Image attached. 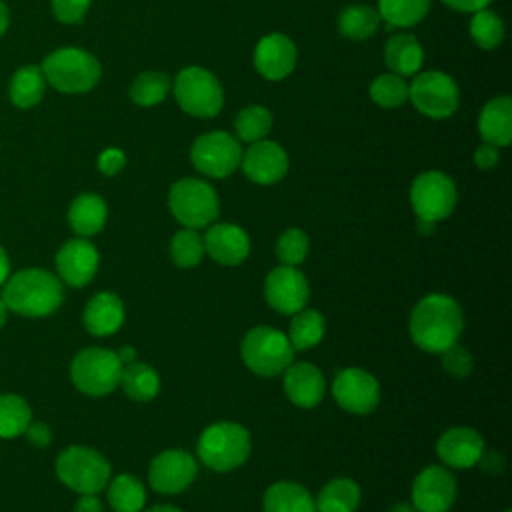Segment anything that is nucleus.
<instances>
[{"label":"nucleus","instance_id":"6","mask_svg":"<svg viewBox=\"0 0 512 512\" xmlns=\"http://www.w3.org/2000/svg\"><path fill=\"white\" fill-rule=\"evenodd\" d=\"M168 206L184 228H208L220 214L216 190L200 178H180L170 186Z\"/></svg>","mask_w":512,"mask_h":512},{"label":"nucleus","instance_id":"41","mask_svg":"<svg viewBox=\"0 0 512 512\" xmlns=\"http://www.w3.org/2000/svg\"><path fill=\"white\" fill-rule=\"evenodd\" d=\"M276 256L284 266H298L308 256V236L300 228L284 230L276 240Z\"/></svg>","mask_w":512,"mask_h":512},{"label":"nucleus","instance_id":"35","mask_svg":"<svg viewBox=\"0 0 512 512\" xmlns=\"http://www.w3.org/2000/svg\"><path fill=\"white\" fill-rule=\"evenodd\" d=\"M270 128H272V114L266 106H260V104L242 108L234 118L236 138L248 144L264 140Z\"/></svg>","mask_w":512,"mask_h":512},{"label":"nucleus","instance_id":"23","mask_svg":"<svg viewBox=\"0 0 512 512\" xmlns=\"http://www.w3.org/2000/svg\"><path fill=\"white\" fill-rule=\"evenodd\" d=\"M82 322L92 336H110L124 322V304L114 292H98L86 302Z\"/></svg>","mask_w":512,"mask_h":512},{"label":"nucleus","instance_id":"40","mask_svg":"<svg viewBox=\"0 0 512 512\" xmlns=\"http://www.w3.org/2000/svg\"><path fill=\"white\" fill-rule=\"evenodd\" d=\"M370 98L382 108H398L408 100V84L398 74H380L370 84Z\"/></svg>","mask_w":512,"mask_h":512},{"label":"nucleus","instance_id":"3","mask_svg":"<svg viewBox=\"0 0 512 512\" xmlns=\"http://www.w3.org/2000/svg\"><path fill=\"white\" fill-rule=\"evenodd\" d=\"M40 70L46 84L64 94L90 92L102 76L98 58L76 46L56 48L42 60Z\"/></svg>","mask_w":512,"mask_h":512},{"label":"nucleus","instance_id":"28","mask_svg":"<svg viewBox=\"0 0 512 512\" xmlns=\"http://www.w3.org/2000/svg\"><path fill=\"white\" fill-rule=\"evenodd\" d=\"M44 90H46V78L40 66L26 64L12 74L8 84V98L16 108L28 110V108H34L44 98Z\"/></svg>","mask_w":512,"mask_h":512},{"label":"nucleus","instance_id":"13","mask_svg":"<svg viewBox=\"0 0 512 512\" xmlns=\"http://www.w3.org/2000/svg\"><path fill=\"white\" fill-rule=\"evenodd\" d=\"M332 396L340 408L352 414H368L380 402L378 380L362 368H342L332 382Z\"/></svg>","mask_w":512,"mask_h":512},{"label":"nucleus","instance_id":"27","mask_svg":"<svg viewBox=\"0 0 512 512\" xmlns=\"http://www.w3.org/2000/svg\"><path fill=\"white\" fill-rule=\"evenodd\" d=\"M264 512H316L312 494L296 482L280 480L266 488L262 500Z\"/></svg>","mask_w":512,"mask_h":512},{"label":"nucleus","instance_id":"49","mask_svg":"<svg viewBox=\"0 0 512 512\" xmlns=\"http://www.w3.org/2000/svg\"><path fill=\"white\" fill-rule=\"evenodd\" d=\"M74 512H102V502L96 494H80Z\"/></svg>","mask_w":512,"mask_h":512},{"label":"nucleus","instance_id":"24","mask_svg":"<svg viewBox=\"0 0 512 512\" xmlns=\"http://www.w3.org/2000/svg\"><path fill=\"white\" fill-rule=\"evenodd\" d=\"M478 132L484 142L496 148L508 146L512 142V100L502 94L488 100L478 116Z\"/></svg>","mask_w":512,"mask_h":512},{"label":"nucleus","instance_id":"33","mask_svg":"<svg viewBox=\"0 0 512 512\" xmlns=\"http://www.w3.org/2000/svg\"><path fill=\"white\" fill-rule=\"evenodd\" d=\"M378 26H380L378 10L364 4L348 6L338 16V30L344 38H350V40H366L378 30Z\"/></svg>","mask_w":512,"mask_h":512},{"label":"nucleus","instance_id":"39","mask_svg":"<svg viewBox=\"0 0 512 512\" xmlns=\"http://www.w3.org/2000/svg\"><path fill=\"white\" fill-rule=\"evenodd\" d=\"M204 254V238L194 228H182L170 240L172 262L180 268H192L200 264Z\"/></svg>","mask_w":512,"mask_h":512},{"label":"nucleus","instance_id":"4","mask_svg":"<svg viewBox=\"0 0 512 512\" xmlns=\"http://www.w3.org/2000/svg\"><path fill=\"white\" fill-rule=\"evenodd\" d=\"M250 432L236 422H214L196 442L198 460L214 472H230L250 456Z\"/></svg>","mask_w":512,"mask_h":512},{"label":"nucleus","instance_id":"57","mask_svg":"<svg viewBox=\"0 0 512 512\" xmlns=\"http://www.w3.org/2000/svg\"><path fill=\"white\" fill-rule=\"evenodd\" d=\"M506 512H510V510H506Z\"/></svg>","mask_w":512,"mask_h":512},{"label":"nucleus","instance_id":"31","mask_svg":"<svg viewBox=\"0 0 512 512\" xmlns=\"http://www.w3.org/2000/svg\"><path fill=\"white\" fill-rule=\"evenodd\" d=\"M108 504L114 512H142L146 504L144 484L132 474H118L108 480Z\"/></svg>","mask_w":512,"mask_h":512},{"label":"nucleus","instance_id":"20","mask_svg":"<svg viewBox=\"0 0 512 512\" xmlns=\"http://www.w3.org/2000/svg\"><path fill=\"white\" fill-rule=\"evenodd\" d=\"M204 238V252L222 266H238L250 254L248 234L230 222L210 224Z\"/></svg>","mask_w":512,"mask_h":512},{"label":"nucleus","instance_id":"43","mask_svg":"<svg viewBox=\"0 0 512 512\" xmlns=\"http://www.w3.org/2000/svg\"><path fill=\"white\" fill-rule=\"evenodd\" d=\"M92 0H50L52 14L62 24H78L84 20Z\"/></svg>","mask_w":512,"mask_h":512},{"label":"nucleus","instance_id":"50","mask_svg":"<svg viewBox=\"0 0 512 512\" xmlns=\"http://www.w3.org/2000/svg\"><path fill=\"white\" fill-rule=\"evenodd\" d=\"M8 276H10V258L6 250L0 246V286L6 282Z\"/></svg>","mask_w":512,"mask_h":512},{"label":"nucleus","instance_id":"5","mask_svg":"<svg viewBox=\"0 0 512 512\" xmlns=\"http://www.w3.org/2000/svg\"><path fill=\"white\" fill-rule=\"evenodd\" d=\"M294 352L288 336L272 326L250 328L240 344L248 370L266 378L282 374L294 362Z\"/></svg>","mask_w":512,"mask_h":512},{"label":"nucleus","instance_id":"42","mask_svg":"<svg viewBox=\"0 0 512 512\" xmlns=\"http://www.w3.org/2000/svg\"><path fill=\"white\" fill-rule=\"evenodd\" d=\"M440 354H442V368H444L450 376H454V378H466V376H470V372H472V368H474V360H472L470 352H468L464 346H460V344L456 342V344H452L450 348H446V350L440 352Z\"/></svg>","mask_w":512,"mask_h":512},{"label":"nucleus","instance_id":"17","mask_svg":"<svg viewBox=\"0 0 512 512\" xmlns=\"http://www.w3.org/2000/svg\"><path fill=\"white\" fill-rule=\"evenodd\" d=\"M242 170L248 180L268 186L282 180L288 172V154L286 150L274 140H258L242 152Z\"/></svg>","mask_w":512,"mask_h":512},{"label":"nucleus","instance_id":"52","mask_svg":"<svg viewBox=\"0 0 512 512\" xmlns=\"http://www.w3.org/2000/svg\"><path fill=\"white\" fill-rule=\"evenodd\" d=\"M10 26V10L8 6L0 0V36H4V32L8 30Z\"/></svg>","mask_w":512,"mask_h":512},{"label":"nucleus","instance_id":"37","mask_svg":"<svg viewBox=\"0 0 512 512\" xmlns=\"http://www.w3.org/2000/svg\"><path fill=\"white\" fill-rule=\"evenodd\" d=\"M172 88V80L164 72H142L132 80L130 98L138 106L160 104Z\"/></svg>","mask_w":512,"mask_h":512},{"label":"nucleus","instance_id":"56","mask_svg":"<svg viewBox=\"0 0 512 512\" xmlns=\"http://www.w3.org/2000/svg\"><path fill=\"white\" fill-rule=\"evenodd\" d=\"M6 314H8V308H6V304H4L2 298H0V328H2V324L6 322Z\"/></svg>","mask_w":512,"mask_h":512},{"label":"nucleus","instance_id":"25","mask_svg":"<svg viewBox=\"0 0 512 512\" xmlns=\"http://www.w3.org/2000/svg\"><path fill=\"white\" fill-rule=\"evenodd\" d=\"M384 60H386V66L392 70V74H398L404 78L420 70L424 60V50L416 40V36L408 32H398L386 40Z\"/></svg>","mask_w":512,"mask_h":512},{"label":"nucleus","instance_id":"51","mask_svg":"<svg viewBox=\"0 0 512 512\" xmlns=\"http://www.w3.org/2000/svg\"><path fill=\"white\" fill-rule=\"evenodd\" d=\"M116 356H118V360L122 362V366H124V364H130V362L136 360V348L124 346V348H120V350L116 352Z\"/></svg>","mask_w":512,"mask_h":512},{"label":"nucleus","instance_id":"19","mask_svg":"<svg viewBox=\"0 0 512 512\" xmlns=\"http://www.w3.org/2000/svg\"><path fill=\"white\" fill-rule=\"evenodd\" d=\"M296 58L298 52L294 42L280 32L262 36L254 48V68L266 80L286 78L294 70Z\"/></svg>","mask_w":512,"mask_h":512},{"label":"nucleus","instance_id":"21","mask_svg":"<svg viewBox=\"0 0 512 512\" xmlns=\"http://www.w3.org/2000/svg\"><path fill=\"white\" fill-rule=\"evenodd\" d=\"M484 452L480 432L468 426H452L436 442L438 458L450 468H472Z\"/></svg>","mask_w":512,"mask_h":512},{"label":"nucleus","instance_id":"10","mask_svg":"<svg viewBox=\"0 0 512 512\" xmlns=\"http://www.w3.org/2000/svg\"><path fill=\"white\" fill-rule=\"evenodd\" d=\"M408 100L420 114L440 120L456 112L460 104V90L448 74L440 70H430L418 74L410 82Z\"/></svg>","mask_w":512,"mask_h":512},{"label":"nucleus","instance_id":"46","mask_svg":"<svg viewBox=\"0 0 512 512\" xmlns=\"http://www.w3.org/2000/svg\"><path fill=\"white\" fill-rule=\"evenodd\" d=\"M24 434H26L28 442L38 448H46L52 440V432H50L48 424H44V422H30L28 428L24 430Z\"/></svg>","mask_w":512,"mask_h":512},{"label":"nucleus","instance_id":"48","mask_svg":"<svg viewBox=\"0 0 512 512\" xmlns=\"http://www.w3.org/2000/svg\"><path fill=\"white\" fill-rule=\"evenodd\" d=\"M448 8L456 10V12H468V14H474L482 8H486L492 0H442Z\"/></svg>","mask_w":512,"mask_h":512},{"label":"nucleus","instance_id":"1","mask_svg":"<svg viewBox=\"0 0 512 512\" xmlns=\"http://www.w3.org/2000/svg\"><path fill=\"white\" fill-rule=\"evenodd\" d=\"M412 342L424 350L440 354L458 342L464 328L460 304L448 294H426L410 314Z\"/></svg>","mask_w":512,"mask_h":512},{"label":"nucleus","instance_id":"26","mask_svg":"<svg viewBox=\"0 0 512 512\" xmlns=\"http://www.w3.org/2000/svg\"><path fill=\"white\" fill-rule=\"evenodd\" d=\"M106 216V202L92 192L76 196L68 208V224L82 238L98 234L106 224Z\"/></svg>","mask_w":512,"mask_h":512},{"label":"nucleus","instance_id":"29","mask_svg":"<svg viewBox=\"0 0 512 512\" xmlns=\"http://www.w3.org/2000/svg\"><path fill=\"white\" fill-rule=\"evenodd\" d=\"M118 384L122 386L124 394L136 402H148L156 398V394L160 392L158 372L152 366L138 360L122 366Z\"/></svg>","mask_w":512,"mask_h":512},{"label":"nucleus","instance_id":"34","mask_svg":"<svg viewBox=\"0 0 512 512\" xmlns=\"http://www.w3.org/2000/svg\"><path fill=\"white\" fill-rule=\"evenodd\" d=\"M428 8L430 0H378L380 20L398 28H410L422 22Z\"/></svg>","mask_w":512,"mask_h":512},{"label":"nucleus","instance_id":"2","mask_svg":"<svg viewBox=\"0 0 512 512\" xmlns=\"http://www.w3.org/2000/svg\"><path fill=\"white\" fill-rule=\"evenodd\" d=\"M2 302L10 312L40 318L56 312L64 300L62 280L42 268H26L6 278Z\"/></svg>","mask_w":512,"mask_h":512},{"label":"nucleus","instance_id":"38","mask_svg":"<svg viewBox=\"0 0 512 512\" xmlns=\"http://www.w3.org/2000/svg\"><path fill=\"white\" fill-rule=\"evenodd\" d=\"M470 36L482 50H494L504 40V22L492 10H478L470 20Z\"/></svg>","mask_w":512,"mask_h":512},{"label":"nucleus","instance_id":"15","mask_svg":"<svg viewBox=\"0 0 512 512\" xmlns=\"http://www.w3.org/2000/svg\"><path fill=\"white\" fill-rule=\"evenodd\" d=\"M308 296V280L296 266L280 264L266 274L264 298L276 312L292 316L294 312L306 308Z\"/></svg>","mask_w":512,"mask_h":512},{"label":"nucleus","instance_id":"47","mask_svg":"<svg viewBox=\"0 0 512 512\" xmlns=\"http://www.w3.org/2000/svg\"><path fill=\"white\" fill-rule=\"evenodd\" d=\"M478 464H480L482 470L488 472V474H500V472H504V468H506L504 456L498 454V452H482Z\"/></svg>","mask_w":512,"mask_h":512},{"label":"nucleus","instance_id":"22","mask_svg":"<svg viewBox=\"0 0 512 512\" xmlns=\"http://www.w3.org/2000/svg\"><path fill=\"white\" fill-rule=\"evenodd\" d=\"M284 392L294 406L314 408L326 392V382L318 366L310 362H292L282 372Z\"/></svg>","mask_w":512,"mask_h":512},{"label":"nucleus","instance_id":"12","mask_svg":"<svg viewBox=\"0 0 512 512\" xmlns=\"http://www.w3.org/2000/svg\"><path fill=\"white\" fill-rule=\"evenodd\" d=\"M410 206L416 218L440 222L448 218L456 206V186L452 178L440 170H428L414 178L410 186Z\"/></svg>","mask_w":512,"mask_h":512},{"label":"nucleus","instance_id":"18","mask_svg":"<svg viewBox=\"0 0 512 512\" xmlns=\"http://www.w3.org/2000/svg\"><path fill=\"white\" fill-rule=\"evenodd\" d=\"M98 264H100L98 250L90 240L82 236L64 242L56 252L58 278L74 288L86 286L94 278Z\"/></svg>","mask_w":512,"mask_h":512},{"label":"nucleus","instance_id":"36","mask_svg":"<svg viewBox=\"0 0 512 512\" xmlns=\"http://www.w3.org/2000/svg\"><path fill=\"white\" fill-rule=\"evenodd\" d=\"M32 422L28 402L16 394H0V438H16L24 434Z\"/></svg>","mask_w":512,"mask_h":512},{"label":"nucleus","instance_id":"53","mask_svg":"<svg viewBox=\"0 0 512 512\" xmlns=\"http://www.w3.org/2000/svg\"><path fill=\"white\" fill-rule=\"evenodd\" d=\"M434 228H436V222H430V220H422V218H416V230L420 232V234H432L434 232Z\"/></svg>","mask_w":512,"mask_h":512},{"label":"nucleus","instance_id":"16","mask_svg":"<svg viewBox=\"0 0 512 512\" xmlns=\"http://www.w3.org/2000/svg\"><path fill=\"white\" fill-rule=\"evenodd\" d=\"M456 498V480L442 466H426L412 484L416 512H448Z\"/></svg>","mask_w":512,"mask_h":512},{"label":"nucleus","instance_id":"11","mask_svg":"<svg viewBox=\"0 0 512 512\" xmlns=\"http://www.w3.org/2000/svg\"><path fill=\"white\" fill-rule=\"evenodd\" d=\"M242 160L240 140L228 132L214 130L198 136L190 148L192 166L210 178L230 176Z\"/></svg>","mask_w":512,"mask_h":512},{"label":"nucleus","instance_id":"14","mask_svg":"<svg viewBox=\"0 0 512 512\" xmlns=\"http://www.w3.org/2000/svg\"><path fill=\"white\" fill-rule=\"evenodd\" d=\"M198 474L196 458L180 448L156 454L148 468V482L160 494L184 492Z\"/></svg>","mask_w":512,"mask_h":512},{"label":"nucleus","instance_id":"7","mask_svg":"<svg viewBox=\"0 0 512 512\" xmlns=\"http://www.w3.org/2000/svg\"><path fill=\"white\" fill-rule=\"evenodd\" d=\"M56 476L78 494H98L106 488L112 470L100 452L88 446H68L56 458Z\"/></svg>","mask_w":512,"mask_h":512},{"label":"nucleus","instance_id":"55","mask_svg":"<svg viewBox=\"0 0 512 512\" xmlns=\"http://www.w3.org/2000/svg\"><path fill=\"white\" fill-rule=\"evenodd\" d=\"M142 512H182V510L176 508V506H170V504H160V506H152V508L142 510Z\"/></svg>","mask_w":512,"mask_h":512},{"label":"nucleus","instance_id":"54","mask_svg":"<svg viewBox=\"0 0 512 512\" xmlns=\"http://www.w3.org/2000/svg\"><path fill=\"white\" fill-rule=\"evenodd\" d=\"M388 512H416V510H414L412 502H394V504L388 508Z\"/></svg>","mask_w":512,"mask_h":512},{"label":"nucleus","instance_id":"44","mask_svg":"<svg viewBox=\"0 0 512 512\" xmlns=\"http://www.w3.org/2000/svg\"><path fill=\"white\" fill-rule=\"evenodd\" d=\"M126 166V154L120 148H106L98 156V170L104 176H116Z\"/></svg>","mask_w":512,"mask_h":512},{"label":"nucleus","instance_id":"8","mask_svg":"<svg viewBox=\"0 0 512 512\" xmlns=\"http://www.w3.org/2000/svg\"><path fill=\"white\" fill-rule=\"evenodd\" d=\"M178 106L196 118H214L224 104V90L218 78L202 66L182 68L172 84Z\"/></svg>","mask_w":512,"mask_h":512},{"label":"nucleus","instance_id":"45","mask_svg":"<svg viewBox=\"0 0 512 512\" xmlns=\"http://www.w3.org/2000/svg\"><path fill=\"white\" fill-rule=\"evenodd\" d=\"M498 160H500V152H498V148H496L494 144L484 142V144H480V146L474 150V164H476L478 168H482V170H488V168L496 166Z\"/></svg>","mask_w":512,"mask_h":512},{"label":"nucleus","instance_id":"30","mask_svg":"<svg viewBox=\"0 0 512 512\" xmlns=\"http://www.w3.org/2000/svg\"><path fill=\"white\" fill-rule=\"evenodd\" d=\"M314 504L316 512H356L360 486L350 478H334L318 492Z\"/></svg>","mask_w":512,"mask_h":512},{"label":"nucleus","instance_id":"32","mask_svg":"<svg viewBox=\"0 0 512 512\" xmlns=\"http://www.w3.org/2000/svg\"><path fill=\"white\" fill-rule=\"evenodd\" d=\"M324 330V316L318 310L302 308L292 314V322L286 336L294 350H310L322 340Z\"/></svg>","mask_w":512,"mask_h":512},{"label":"nucleus","instance_id":"9","mask_svg":"<svg viewBox=\"0 0 512 512\" xmlns=\"http://www.w3.org/2000/svg\"><path fill=\"white\" fill-rule=\"evenodd\" d=\"M122 362L116 352L108 348H84L70 364V378L74 386L88 396H106L120 382Z\"/></svg>","mask_w":512,"mask_h":512}]
</instances>
